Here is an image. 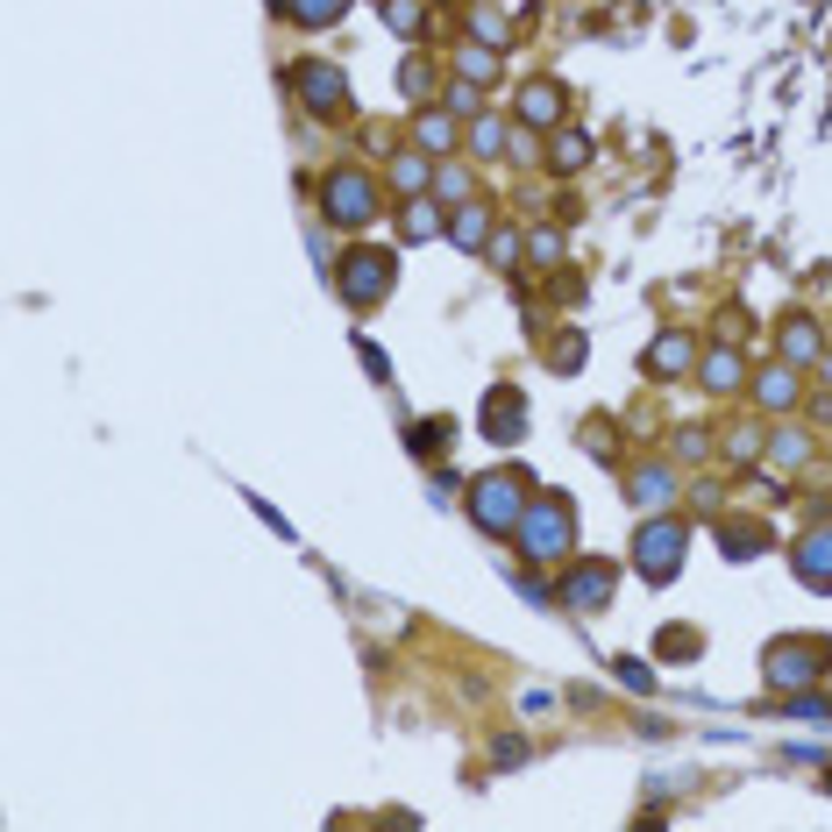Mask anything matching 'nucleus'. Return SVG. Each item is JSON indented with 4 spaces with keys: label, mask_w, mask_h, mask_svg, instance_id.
<instances>
[{
    "label": "nucleus",
    "mask_w": 832,
    "mask_h": 832,
    "mask_svg": "<svg viewBox=\"0 0 832 832\" xmlns=\"http://www.w3.org/2000/svg\"><path fill=\"white\" fill-rule=\"evenodd\" d=\"M604 598H612V563H584L563 577V604H577V612H598Z\"/></svg>",
    "instance_id": "8"
},
{
    "label": "nucleus",
    "mask_w": 832,
    "mask_h": 832,
    "mask_svg": "<svg viewBox=\"0 0 832 832\" xmlns=\"http://www.w3.org/2000/svg\"><path fill=\"white\" fill-rule=\"evenodd\" d=\"M569 534H577V520H569V506H563L555 491L526 498V520H520L526 563H563V555H569Z\"/></svg>",
    "instance_id": "1"
},
{
    "label": "nucleus",
    "mask_w": 832,
    "mask_h": 832,
    "mask_svg": "<svg viewBox=\"0 0 832 832\" xmlns=\"http://www.w3.org/2000/svg\"><path fill=\"white\" fill-rule=\"evenodd\" d=\"M790 563H797V577H805L811 591H832V526H819V534H805V541H797V555H790Z\"/></svg>",
    "instance_id": "9"
},
{
    "label": "nucleus",
    "mask_w": 832,
    "mask_h": 832,
    "mask_svg": "<svg viewBox=\"0 0 832 832\" xmlns=\"http://www.w3.org/2000/svg\"><path fill=\"white\" fill-rule=\"evenodd\" d=\"M633 498H641V506H662V498H669V470H641L633 477Z\"/></svg>",
    "instance_id": "26"
},
{
    "label": "nucleus",
    "mask_w": 832,
    "mask_h": 832,
    "mask_svg": "<svg viewBox=\"0 0 832 832\" xmlns=\"http://www.w3.org/2000/svg\"><path fill=\"white\" fill-rule=\"evenodd\" d=\"M825 655H832L825 641H790V647H768V684H776V690L811 684V676H819L811 662H825Z\"/></svg>",
    "instance_id": "6"
},
{
    "label": "nucleus",
    "mask_w": 832,
    "mask_h": 832,
    "mask_svg": "<svg viewBox=\"0 0 832 832\" xmlns=\"http://www.w3.org/2000/svg\"><path fill=\"white\" fill-rule=\"evenodd\" d=\"M385 22L399 29V36H413L420 29V0H385Z\"/></svg>",
    "instance_id": "27"
},
{
    "label": "nucleus",
    "mask_w": 832,
    "mask_h": 832,
    "mask_svg": "<svg viewBox=\"0 0 832 832\" xmlns=\"http://www.w3.org/2000/svg\"><path fill=\"white\" fill-rule=\"evenodd\" d=\"M335 285H342L350 307H377V299L391 292V249H350L342 270H335Z\"/></svg>",
    "instance_id": "5"
},
{
    "label": "nucleus",
    "mask_w": 832,
    "mask_h": 832,
    "mask_svg": "<svg viewBox=\"0 0 832 832\" xmlns=\"http://www.w3.org/2000/svg\"><path fill=\"white\" fill-rule=\"evenodd\" d=\"M520 121L526 129H563V86H548V79L520 86Z\"/></svg>",
    "instance_id": "11"
},
{
    "label": "nucleus",
    "mask_w": 832,
    "mask_h": 832,
    "mask_svg": "<svg viewBox=\"0 0 832 832\" xmlns=\"http://www.w3.org/2000/svg\"><path fill=\"white\" fill-rule=\"evenodd\" d=\"M684 548H690L684 520H647V526H641V541H633V563H641V577H647V584H669L676 569H684Z\"/></svg>",
    "instance_id": "3"
},
{
    "label": "nucleus",
    "mask_w": 832,
    "mask_h": 832,
    "mask_svg": "<svg viewBox=\"0 0 832 832\" xmlns=\"http://www.w3.org/2000/svg\"><path fill=\"white\" fill-rule=\"evenodd\" d=\"M292 86L307 93V108H313V114H342V108H350V86H342V71H335V65H299V71H292Z\"/></svg>",
    "instance_id": "7"
},
{
    "label": "nucleus",
    "mask_w": 832,
    "mask_h": 832,
    "mask_svg": "<svg viewBox=\"0 0 832 832\" xmlns=\"http://www.w3.org/2000/svg\"><path fill=\"white\" fill-rule=\"evenodd\" d=\"M456 65H463V79H470V86H491L498 79V51H491V43H463V51H456Z\"/></svg>",
    "instance_id": "15"
},
{
    "label": "nucleus",
    "mask_w": 832,
    "mask_h": 832,
    "mask_svg": "<svg viewBox=\"0 0 832 832\" xmlns=\"http://www.w3.org/2000/svg\"><path fill=\"white\" fill-rule=\"evenodd\" d=\"M342 8H350V0H285V14H292L299 29H328V22H342Z\"/></svg>",
    "instance_id": "17"
},
{
    "label": "nucleus",
    "mask_w": 832,
    "mask_h": 832,
    "mask_svg": "<svg viewBox=\"0 0 832 832\" xmlns=\"http://www.w3.org/2000/svg\"><path fill=\"white\" fill-rule=\"evenodd\" d=\"M321 200H328V214H335L342 229H370V221H377V186L363 171H350V164L321 178Z\"/></svg>",
    "instance_id": "4"
},
{
    "label": "nucleus",
    "mask_w": 832,
    "mask_h": 832,
    "mask_svg": "<svg viewBox=\"0 0 832 832\" xmlns=\"http://www.w3.org/2000/svg\"><path fill=\"white\" fill-rule=\"evenodd\" d=\"M448 235H456V249H484V242H491V207H484V200H463L456 221H448Z\"/></svg>",
    "instance_id": "12"
},
{
    "label": "nucleus",
    "mask_w": 832,
    "mask_h": 832,
    "mask_svg": "<svg viewBox=\"0 0 832 832\" xmlns=\"http://www.w3.org/2000/svg\"><path fill=\"white\" fill-rule=\"evenodd\" d=\"M442 442H456V428H448V420H420V428H413V456H434Z\"/></svg>",
    "instance_id": "22"
},
{
    "label": "nucleus",
    "mask_w": 832,
    "mask_h": 832,
    "mask_svg": "<svg viewBox=\"0 0 832 832\" xmlns=\"http://www.w3.org/2000/svg\"><path fill=\"white\" fill-rule=\"evenodd\" d=\"M754 399H762L768 413H783V406H797V370H790V363H776V370H762V377H754Z\"/></svg>",
    "instance_id": "14"
},
{
    "label": "nucleus",
    "mask_w": 832,
    "mask_h": 832,
    "mask_svg": "<svg viewBox=\"0 0 832 832\" xmlns=\"http://www.w3.org/2000/svg\"><path fill=\"white\" fill-rule=\"evenodd\" d=\"M434 229H442V221H434V207H428V200H413V207H406V242H428Z\"/></svg>",
    "instance_id": "24"
},
{
    "label": "nucleus",
    "mask_w": 832,
    "mask_h": 832,
    "mask_svg": "<svg viewBox=\"0 0 832 832\" xmlns=\"http://www.w3.org/2000/svg\"><path fill=\"white\" fill-rule=\"evenodd\" d=\"M805 456H811V448H805V434H776V442H768V463H776V470H797Z\"/></svg>",
    "instance_id": "21"
},
{
    "label": "nucleus",
    "mask_w": 832,
    "mask_h": 832,
    "mask_svg": "<svg viewBox=\"0 0 832 832\" xmlns=\"http://www.w3.org/2000/svg\"><path fill=\"white\" fill-rule=\"evenodd\" d=\"M470 520L484 526V534H520V520H526V484L512 477V470H484L470 484Z\"/></svg>",
    "instance_id": "2"
},
{
    "label": "nucleus",
    "mask_w": 832,
    "mask_h": 832,
    "mask_svg": "<svg viewBox=\"0 0 832 832\" xmlns=\"http://www.w3.org/2000/svg\"><path fill=\"white\" fill-rule=\"evenodd\" d=\"M470 143H477V157H491L498 143H506V121L498 114H477V129H470Z\"/></svg>",
    "instance_id": "25"
},
{
    "label": "nucleus",
    "mask_w": 832,
    "mask_h": 832,
    "mask_svg": "<svg viewBox=\"0 0 832 832\" xmlns=\"http://www.w3.org/2000/svg\"><path fill=\"white\" fill-rule=\"evenodd\" d=\"M555 171H584V164H591V143H584V135L577 129H563V135H555Z\"/></svg>",
    "instance_id": "19"
},
{
    "label": "nucleus",
    "mask_w": 832,
    "mask_h": 832,
    "mask_svg": "<svg viewBox=\"0 0 832 832\" xmlns=\"http://www.w3.org/2000/svg\"><path fill=\"white\" fill-rule=\"evenodd\" d=\"M811 356H819V328L790 321V328H783V363H811Z\"/></svg>",
    "instance_id": "18"
},
{
    "label": "nucleus",
    "mask_w": 832,
    "mask_h": 832,
    "mask_svg": "<svg viewBox=\"0 0 832 832\" xmlns=\"http://www.w3.org/2000/svg\"><path fill=\"white\" fill-rule=\"evenodd\" d=\"M520 428H526V399L520 391H491L484 399V434L491 442H520Z\"/></svg>",
    "instance_id": "10"
},
{
    "label": "nucleus",
    "mask_w": 832,
    "mask_h": 832,
    "mask_svg": "<svg viewBox=\"0 0 832 832\" xmlns=\"http://www.w3.org/2000/svg\"><path fill=\"white\" fill-rule=\"evenodd\" d=\"M420 149H456V121H448L442 108L420 114Z\"/></svg>",
    "instance_id": "20"
},
{
    "label": "nucleus",
    "mask_w": 832,
    "mask_h": 832,
    "mask_svg": "<svg viewBox=\"0 0 832 832\" xmlns=\"http://www.w3.org/2000/svg\"><path fill=\"white\" fill-rule=\"evenodd\" d=\"M740 385H747V370H740L733 350H712V356H705V391H740Z\"/></svg>",
    "instance_id": "16"
},
{
    "label": "nucleus",
    "mask_w": 832,
    "mask_h": 832,
    "mask_svg": "<svg viewBox=\"0 0 832 832\" xmlns=\"http://www.w3.org/2000/svg\"><path fill=\"white\" fill-rule=\"evenodd\" d=\"M647 370L655 377H684L690 370V335H655L647 342Z\"/></svg>",
    "instance_id": "13"
},
{
    "label": "nucleus",
    "mask_w": 832,
    "mask_h": 832,
    "mask_svg": "<svg viewBox=\"0 0 832 832\" xmlns=\"http://www.w3.org/2000/svg\"><path fill=\"white\" fill-rule=\"evenodd\" d=\"M391 178H399V192H420L434 178V164L428 157H399V164H391Z\"/></svg>",
    "instance_id": "23"
}]
</instances>
